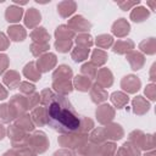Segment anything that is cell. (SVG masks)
Here are the masks:
<instances>
[{"label": "cell", "instance_id": "obj_1", "mask_svg": "<svg viewBox=\"0 0 156 156\" xmlns=\"http://www.w3.org/2000/svg\"><path fill=\"white\" fill-rule=\"evenodd\" d=\"M46 118L49 126L58 133L76 132L80 126L79 116L73 105L63 95L49 93L45 100Z\"/></svg>", "mask_w": 156, "mask_h": 156}]
</instances>
